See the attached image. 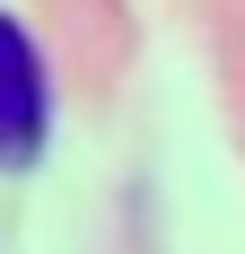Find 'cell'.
Listing matches in <instances>:
<instances>
[{"mask_svg": "<svg viewBox=\"0 0 245 254\" xmlns=\"http://www.w3.org/2000/svg\"><path fill=\"white\" fill-rule=\"evenodd\" d=\"M44 123H53V97H44V62L26 44V26L0 9V158L26 167L44 149Z\"/></svg>", "mask_w": 245, "mask_h": 254, "instance_id": "obj_1", "label": "cell"}]
</instances>
